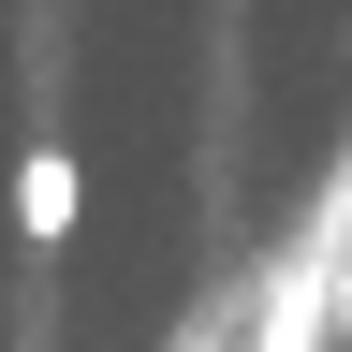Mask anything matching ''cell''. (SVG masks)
<instances>
[{
    "instance_id": "obj_1",
    "label": "cell",
    "mask_w": 352,
    "mask_h": 352,
    "mask_svg": "<svg viewBox=\"0 0 352 352\" xmlns=\"http://www.w3.org/2000/svg\"><path fill=\"white\" fill-rule=\"evenodd\" d=\"M235 323H250V352H323V338H338V308H323V206L279 220V250L250 264Z\"/></svg>"
},
{
    "instance_id": "obj_2",
    "label": "cell",
    "mask_w": 352,
    "mask_h": 352,
    "mask_svg": "<svg viewBox=\"0 0 352 352\" xmlns=\"http://www.w3.org/2000/svg\"><path fill=\"white\" fill-rule=\"evenodd\" d=\"M74 220H88V176H74V147H59V132H44V147L15 162V235H30V250H59Z\"/></svg>"
}]
</instances>
